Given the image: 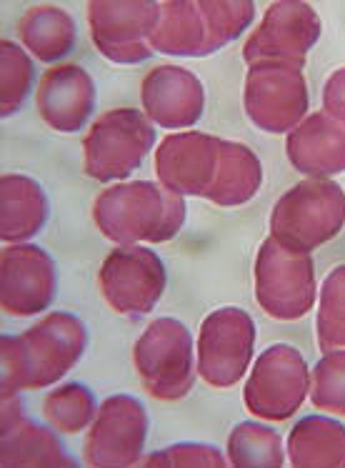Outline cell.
<instances>
[{
    "instance_id": "obj_15",
    "label": "cell",
    "mask_w": 345,
    "mask_h": 468,
    "mask_svg": "<svg viewBox=\"0 0 345 468\" xmlns=\"http://www.w3.org/2000/svg\"><path fill=\"white\" fill-rule=\"evenodd\" d=\"M56 263L33 243H13L0 253V308L8 315H38L53 303Z\"/></svg>"
},
{
    "instance_id": "obj_5",
    "label": "cell",
    "mask_w": 345,
    "mask_h": 468,
    "mask_svg": "<svg viewBox=\"0 0 345 468\" xmlns=\"http://www.w3.org/2000/svg\"><path fill=\"white\" fill-rule=\"evenodd\" d=\"M193 335L175 318H155L133 346L141 386L158 401H181L195 383Z\"/></svg>"
},
{
    "instance_id": "obj_9",
    "label": "cell",
    "mask_w": 345,
    "mask_h": 468,
    "mask_svg": "<svg viewBox=\"0 0 345 468\" xmlns=\"http://www.w3.org/2000/svg\"><path fill=\"white\" fill-rule=\"evenodd\" d=\"M88 23L96 48L113 63L133 66L153 56V40L161 23L155 0H93Z\"/></svg>"
},
{
    "instance_id": "obj_2",
    "label": "cell",
    "mask_w": 345,
    "mask_h": 468,
    "mask_svg": "<svg viewBox=\"0 0 345 468\" xmlns=\"http://www.w3.org/2000/svg\"><path fill=\"white\" fill-rule=\"evenodd\" d=\"M185 216L181 193L153 181L115 183L93 203L98 230L118 246L168 243L181 233Z\"/></svg>"
},
{
    "instance_id": "obj_14",
    "label": "cell",
    "mask_w": 345,
    "mask_h": 468,
    "mask_svg": "<svg viewBox=\"0 0 345 468\" xmlns=\"http://www.w3.org/2000/svg\"><path fill=\"white\" fill-rule=\"evenodd\" d=\"M148 436V411L133 396L115 393L100 403L88 431L83 456L93 468H131L141 463Z\"/></svg>"
},
{
    "instance_id": "obj_11",
    "label": "cell",
    "mask_w": 345,
    "mask_h": 468,
    "mask_svg": "<svg viewBox=\"0 0 345 468\" xmlns=\"http://www.w3.org/2000/svg\"><path fill=\"white\" fill-rule=\"evenodd\" d=\"M256 348L248 311L225 306L205 315L198 334V376L213 388H230L246 376Z\"/></svg>"
},
{
    "instance_id": "obj_25",
    "label": "cell",
    "mask_w": 345,
    "mask_h": 468,
    "mask_svg": "<svg viewBox=\"0 0 345 468\" xmlns=\"http://www.w3.org/2000/svg\"><path fill=\"white\" fill-rule=\"evenodd\" d=\"M228 463L235 468H280L286 463L280 433L256 420H243L230 431Z\"/></svg>"
},
{
    "instance_id": "obj_30",
    "label": "cell",
    "mask_w": 345,
    "mask_h": 468,
    "mask_svg": "<svg viewBox=\"0 0 345 468\" xmlns=\"http://www.w3.org/2000/svg\"><path fill=\"white\" fill-rule=\"evenodd\" d=\"M148 468H223L228 461L215 446L205 443H175L163 451H155L148 459H141Z\"/></svg>"
},
{
    "instance_id": "obj_19",
    "label": "cell",
    "mask_w": 345,
    "mask_h": 468,
    "mask_svg": "<svg viewBox=\"0 0 345 468\" xmlns=\"http://www.w3.org/2000/svg\"><path fill=\"white\" fill-rule=\"evenodd\" d=\"M286 154L290 165L310 178L345 173V121L326 111L306 115V121L288 133Z\"/></svg>"
},
{
    "instance_id": "obj_8",
    "label": "cell",
    "mask_w": 345,
    "mask_h": 468,
    "mask_svg": "<svg viewBox=\"0 0 345 468\" xmlns=\"http://www.w3.org/2000/svg\"><path fill=\"white\" fill-rule=\"evenodd\" d=\"M306 396H310V371L303 354L293 346L273 344L256 358L243 403L250 416L278 423L290 419Z\"/></svg>"
},
{
    "instance_id": "obj_32",
    "label": "cell",
    "mask_w": 345,
    "mask_h": 468,
    "mask_svg": "<svg viewBox=\"0 0 345 468\" xmlns=\"http://www.w3.org/2000/svg\"><path fill=\"white\" fill-rule=\"evenodd\" d=\"M0 396H3V426H0V433H5L23 419V409H20L18 393L0 391Z\"/></svg>"
},
{
    "instance_id": "obj_24",
    "label": "cell",
    "mask_w": 345,
    "mask_h": 468,
    "mask_svg": "<svg viewBox=\"0 0 345 468\" xmlns=\"http://www.w3.org/2000/svg\"><path fill=\"white\" fill-rule=\"evenodd\" d=\"M18 36L30 56L53 63L76 46V20L56 5H33L20 18Z\"/></svg>"
},
{
    "instance_id": "obj_22",
    "label": "cell",
    "mask_w": 345,
    "mask_h": 468,
    "mask_svg": "<svg viewBox=\"0 0 345 468\" xmlns=\"http://www.w3.org/2000/svg\"><path fill=\"white\" fill-rule=\"evenodd\" d=\"M0 463L8 468H73L76 461L68 456L56 433L36 420L20 419L5 433H0Z\"/></svg>"
},
{
    "instance_id": "obj_3",
    "label": "cell",
    "mask_w": 345,
    "mask_h": 468,
    "mask_svg": "<svg viewBox=\"0 0 345 468\" xmlns=\"http://www.w3.org/2000/svg\"><path fill=\"white\" fill-rule=\"evenodd\" d=\"M253 18L256 3L250 0H171L161 3L151 46L165 56H211L243 36Z\"/></svg>"
},
{
    "instance_id": "obj_21",
    "label": "cell",
    "mask_w": 345,
    "mask_h": 468,
    "mask_svg": "<svg viewBox=\"0 0 345 468\" xmlns=\"http://www.w3.org/2000/svg\"><path fill=\"white\" fill-rule=\"evenodd\" d=\"M288 461L296 468H345V426L328 416L300 419L288 436Z\"/></svg>"
},
{
    "instance_id": "obj_12",
    "label": "cell",
    "mask_w": 345,
    "mask_h": 468,
    "mask_svg": "<svg viewBox=\"0 0 345 468\" xmlns=\"http://www.w3.org/2000/svg\"><path fill=\"white\" fill-rule=\"evenodd\" d=\"M246 113L266 133H290L306 121L308 86L300 68L283 63L250 66L243 88Z\"/></svg>"
},
{
    "instance_id": "obj_28",
    "label": "cell",
    "mask_w": 345,
    "mask_h": 468,
    "mask_svg": "<svg viewBox=\"0 0 345 468\" xmlns=\"http://www.w3.org/2000/svg\"><path fill=\"white\" fill-rule=\"evenodd\" d=\"M33 86V63L26 50L10 40H0V115L18 111Z\"/></svg>"
},
{
    "instance_id": "obj_1",
    "label": "cell",
    "mask_w": 345,
    "mask_h": 468,
    "mask_svg": "<svg viewBox=\"0 0 345 468\" xmlns=\"http://www.w3.org/2000/svg\"><path fill=\"white\" fill-rule=\"evenodd\" d=\"M88 328L73 314H48L30 331L0 338L3 391H38L66 376L86 354Z\"/></svg>"
},
{
    "instance_id": "obj_6",
    "label": "cell",
    "mask_w": 345,
    "mask_h": 468,
    "mask_svg": "<svg viewBox=\"0 0 345 468\" xmlns=\"http://www.w3.org/2000/svg\"><path fill=\"white\" fill-rule=\"evenodd\" d=\"M155 144L153 121L135 108H115L90 125L83 141V165L93 181L128 178Z\"/></svg>"
},
{
    "instance_id": "obj_7",
    "label": "cell",
    "mask_w": 345,
    "mask_h": 468,
    "mask_svg": "<svg viewBox=\"0 0 345 468\" xmlns=\"http://www.w3.org/2000/svg\"><path fill=\"white\" fill-rule=\"evenodd\" d=\"M256 301L276 321H298L316 306V268L310 253L280 246L276 239L260 243L256 256Z\"/></svg>"
},
{
    "instance_id": "obj_16",
    "label": "cell",
    "mask_w": 345,
    "mask_h": 468,
    "mask_svg": "<svg viewBox=\"0 0 345 468\" xmlns=\"http://www.w3.org/2000/svg\"><path fill=\"white\" fill-rule=\"evenodd\" d=\"M223 138L201 131L172 133L158 145L155 176L165 188L181 196H201L213 186L221 163Z\"/></svg>"
},
{
    "instance_id": "obj_31",
    "label": "cell",
    "mask_w": 345,
    "mask_h": 468,
    "mask_svg": "<svg viewBox=\"0 0 345 468\" xmlns=\"http://www.w3.org/2000/svg\"><path fill=\"white\" fill-rule=\"evenodd\" d=\"M323 108L328 115L345 121V68H338L323 88Z\"/></svg>"
},
{
    "instance_id": "obj_26",
    "label": "cell",
    "mask_w": 345,
    "mask_h": 468,
    "mask_svg": "<svg viewBox=\"0 0 345 468\" xmlns=\"http://www.w3.org/2000/svg\"><path fill=\"white\" fill-rule=\"evenodd\" d=\"M43 413L53 423V429L66 436H76L96 419V396L83 383H63L46 396Z\"/></svg>"
},
{
    "instance_id": "obj_20",
    "label": "cell",
    "mask_w": 345,
    "mask_h": 468,
    "mask_svg": "<svg viewBox=\"0 0 345 468\" xmlns=\"http://www.w3.org/2000/svg\"><path fill=\"white\" fill-rule=\"evenodd\" d=\"M48 220V196L38 181L20 173L0 178V239L3 243H28Z\"/></svg>"
},
{
    "instance_id": "obj_18",
    "label": "cell",
    "mask_w": 345,
    "mask_h": 468,
    "mask_svg": "<svg viewBox=\"0 0 345 468\" xmlns=\"http://www.w3.org/2000/svg\"><path fill=\"white\" fill-rule=\"evenodd\" d=\"M145 115L163 128H191L205 111V88L188 68L158 66L141 83Z\"/></svg>"
},
{
    "instance_id": "obj_10",
    "label": "cell",
    "mask_w": 345,
    "mask_h": 468,
    "mask_svg": "<svg viewBox=\"0 0 345 468\" xmlns=\"http://www.w3.org/2000/svg\"><path fill=\"white\" fill-rule=\"evenodd\" d=\"M165 263L145 246H118L98 271L103 301L115 314L128 318L151 314L165 293Z\"/></svg>"
},
{
    "instance_id": "obj_17",
    "label": "cell",
    "mask_w": 345,
    "mask_h": 468,
    "mask_svg": "<svg viewBox=\"0 0 345 468\" xmlns=\"http://www.w3.org/2000/svg\"><path fill=\"white\" fill-rule=\"evenodd\" d=\"M38 113L58 133H78L96 108V83L86 68L60 63L46 70L38 83Z\"/></svg>"
},
{
    "instance_id": "obj_13",
    "label": "cell",
    "mask_w": 345,
    "mask_h": 468,
    "mask_svg": "<svg viewBox=\"0 0 345 468\" xmlns=\"http://www.w3.org/2000/svg\"><path fill=\"white\" fill-rule=\"evenodd\" d=\"M320 38V18L303 0H280L273 3L260 26L250 33L243 48L248 66L256 63H283V66H306L308 50Z\"/></svg>"
},
{
    "instance_id": "obj_29",
    "label": "cell",
    "mask_w": 345,
    "mask_h": 468,
    "mask_svg": "<svg viewBox=\"0 0 345 468\" xmlns=\"http://www.w3.org/2000/svg\"><path fill=\"white\" fill-rule=\"evenodd\" d=\"M310 401L333 416H345V351L323 354L310 373Z\"/></svg>"
},
{
    "instance_id": "obj_23",
    "label": "cell",
    "mask_w": 345,
    "mask_h": 468,
    "mask_svg": "<svg viewBox=\"0 0 345 468\" xmlns=\"http://www.w3.org/2000/svg\"><path fill=\"white\" fill-rule=\"evenodd\" d=\"M263 183V165L248 145L223 141L221 163L205 198L221 208H235L248 203Z\"/></svg>"
},
{
    "instance_id": "obj_4",
    "label": "cell",
    "mask_w": 345,
    "mask_h": 468,
    "mask_svg": "<svg viewBox=\"0 0 345 468\" xmlns=\"http://www.w3.org/2000/svg\"><path fill=\"white\" fill-rule=\"evenodd\" d=\"M345 226V191L330 178H306L286 191L270 213V239L298 253H313Z\"/></svg>"
},
{
    "instance_id": "obj_27",
    "label": "cell",
    "mask_w": 345,
    "mask_h": 468,
    "mask_svg": "<svg viewBox=\"0 0 345 468\" xmlns=\"http://www.w3.org/2000/svg\"><path fill=\"white\" fill-rule=\"evenodd\" d=\"M316 331L323 354L345 351V263L333 268L320 286Z\"/></svg>"
}]
</instances>
